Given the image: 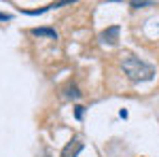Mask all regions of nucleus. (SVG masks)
Wrapping results in <instances>:
<instances>
[{"label": "nucleus", "mask_w": 159, "mask_h": 157, "mask_svg": "<svg viewBox=\"0 0 159 157\" xmlns=\"http://www.w3.org/2000/svg\"><path fill=\"white\" fill-rule=\"evenodd\" d=\"M66 96H68V98H74V100H76V98H81V91L76 89V85H70V87L66 89Z\"/></svg>", "instance_id": "obj_5"}, {"label": "nucleus", "mask_w": 159, "mask_h": 157, "mask_svg": "<svg viewBox=\"0 0 159 157\" xmlns=\"http://www.w3.org/2000/svg\"><path fill=\"white\" fill-rule=\"evenodd\" d=\"M83 146H85V145H83L79 138H72L68 145L64 146V151H61L60 157H79V153L83 151Z\"/></svg>", "instance_id": "obj_2"}, {"label": "nucleus", "mask_w": 159, "mask_h": 157, "mask_svg": "<svg viewBox=\"0 0 159 157\" xmlns=\"http://www.w3.org/2000/svg\"><path fill=\"white\" fill-rule=\"evenodd\" d=\"M74 115H76V119H81V117H83V106H76Z\"/></svg>", "instance_id": "obj_7"}, {"label": "nucleus", "mask_w": 159, "mask_h": 157, "mask_svg": "<svg viewBox=\"0 0 159 157\" xmlns=\"http://www.w3.org/2000/svg\"><path fill=\"white\" fill-rule=\"evenodd\" d=\"M70 2H76V0H57V2H53L51 7H47V9H60V7H64V4H70Z\"/></svg>", "instance_id": "obj_6"}, {"label": "nucleus", "mask_w": 159, "mask_h": 157, "mask_svg": "<svg viewBox=\"0 0 159 157\" xmlns=\"http://www.w3.org/2000/svg\"><path fill=\"white\" fill-rule=\"evenodd\" d=\"M121 66H123V72L127 74V79L134 81V83L151 81V79L155 76V66H151V64L142 62L140 58H134V55H129V53L123 55Z\"/></svg>", "instance_id": "obj_1"}, {"label": "nucleus", "mask_w": 159, "mask_h": 157, "mask_svg": "<svg viewBox=\"0 0 159 157\" xmlns=\"http://www.w3.org/2000/svg\"><path fill=\"white\" fill-rule=\"evenodd\" d=\"M32 34H34V36H49V38H53V40L57 38V32L51 30V28H34Z\"/></svg>", "instance_id": "obj_4"}, {"label": "nucleus", "mask_w": 159, "mask_h": 157, "mask_svg": "<svg viewBox=\"0 0 159 157\" xmlns=\"http://www.w3.org/2000/svg\"><path fill=\"white\" fill-rule=\"evenodd\" d=\"M119 32H121L119 25H110V28H106V30L100 34V40L106 43V45H117V40H119Z\"/></svg>", "instance_id": "obj_3"}, {"label": "nucleus", "mask_w": 159, "mask_h": 157, "mask_svg": "<svg viewBox=\"0 0 159 157\" xmlns=\"http://www.w3.org/2000/svg\"><path fill=\"white\" fill-rule=\"evenodd\" d=\"M0 21H11V15H7V13H0Z\"/></svg>", "instance_id": "obj_8"}]
</instances>
